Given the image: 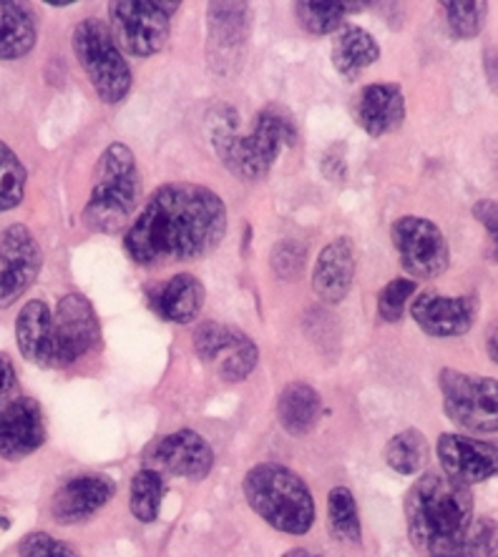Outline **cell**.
Instances as JSON below:
<instances>
[{"mask_svg": "<svg viewBox=\"0 0 498 557\" xmlns=\"http://www.w3.org/2000/svg\"><path fill=\"white\" fill-rule=\"evenodd\" d=\"M446 13V23L456 38H476L486 26L488 5L481 0H463V3H440Z\"/></svg>", "mask_w": 498, "mask_h": 557, "instance_id": "obj_31", "label": "cell"}, {"mask_svg": "<svg viewBox=\"0 0 498 557\" xmlns=\"http://www.w3.org/2000/svg\"><path fill=\"white\" fill-rule=\"evenodd\" d=\"M227 232V209L199 184H167L146 201L124 236V249L142 267L207 257Z\"/></svg>", "mask_w": 498, "mask_h": 557, "instance_id": "obj_1", "label": "cell"}, {"mask_svg": "<svg viewBox=\"0 0 498 557\" xmlns=\"http://www.w3.org/2000/svg\"><path fill=\"white\" fill-rule=\"evenodd\" d=\"M380 55V46L371 33L357 26H342L332 38V65L342 78L353 81Z\"/></svg>", "mask_w": 498, "mask_h": 557, "instance_id": "obj_22", "label": "cell"}, {"mask_svg": "<svg viewBox=\"0 0 498 557\" xmlns=\"http://www.w3.org/2000/svg\"><path fill=\"white\" fill-rule=\"evenodd\" d=\"M242 339L244 334L240 330L219 322H204L199 330L194 332V347H197L199 357L207 359V362L222 355H230Z\"/></svg>", "mask_w": 498, "mask_h": 557, "instance_id": "obj_32", "label": "cell"}, {"mask_svg": "<svg viewBox=\"0 0 498 557\" xmlns=\"http://www.w3.org/2000/svg\"><path fill=\"white\" fill-rule=\"evenodd\" d=\"M282 557H320V555H313L309 550H302V547H295V550L284 553Z\"/></svg>", "mask_w": 498, "mask_h": 557, "instance_id": "obj_39", "label": "cell"}, {"mask_svg": "<svg viewBox=\"0 0 498 557\" xmlns=\"http://www.w3.org/2000/svg\"><path fill=\"white\" fill-rule=\"evenodd\" d=\"M144 467L159 472L161 478L171 474V478L204 480L215 467V449L199 432L179 430L151 442L144 455Z\"/></svg>", "mask_w": 498, "mask_h": 557, "instance_id": "obj_11", "label": "cell"}, {"mask_svg": "<svg viewBox=\"0 0 498 557\" xmlns=\"http://www.w3.org/2000/svg\"><path fill=\"white\" fill-rule=\"evenodd\" d=\"M117 493L111 478L106 474H81L56 490L51 499V518L59 525H78L94 518L101 507Z\"/></svg>", "mask_w": 498, "mask_h": 557, "instance_id": "obj_16", "label": "cell"}, {"mask_svg": "<svg viewBox=\"0 0 498 557\" xmlns=\"http://www.w3.org/2000/svg\"><path fill=\"white\" fill-rule=\"evenodd\" d=\"M215 149L227 169L240 178H263L275 166L282 146L297 141V128L290 113L267 106L257 113L255 126L250 131L236 128V119H224L215 128Z\"/></svg>", "mask_w": 498, "mask_h": 557, "instance_id": "obj_3", "label": "cell"}, {"mask_svg": "<svg viewBox=\"0 0 498 557\" xmlns=\"http://www.w3.org/2000/svg\"><path fill=\"white\" fill-rule=\"evenodd\" d=\"M486 351H488V357H491V362L498 364V322L491 326V332H488Z\"/></svg>", "mask_w": 498, "mask_h": 557, "instance_id": "obj_38", "label": "cell"}, {"mask_svg": "<svg viewBox=\"0 0 498 557\" xmlns=\"http://www.w3.org/2000/svg\"><path fill=\"white\" fill-rule=\"evenodd\" d=\"M0 309L15 305L44 267V253L28 226L13 224L0 232Z\"/></svg>", "mask_w": 498, "mask_h": 557, "instance_id": "obj_10", "label": "cell"}, {"mask_svg": "<svg viewBox=\"0 0 498 557\" xmlns=\"http://www.w3.org/2000/svg\"><path fill=\"white\" fill-rule=\"evenodd\" d=\"M390 234H393L400 264L411 276L436 278L451 264V249H448L446 236L433 221L400 216Z\"/></svg>", "mask_w": 498, "mask_h": 557, "instance_id": "obj_9", "label": "cell"}, {"mask_svg": "<svg viewBox=\"0 0 498 557\" xmlns=\"http://www.w3.org/2000/svg\"><path fill=\"white\" fill-rule=\"evenodd\" d=\"M413 294H415V284L411 278H396V282H390L378 297L380 317L386 319V322H398V319L405 314V307Z\"/></svg>", "mask_w": 498, "mask_h": 557, "instance_id": "obj_35", "label": "cell"}, {"mask_svg": "<svg viewBox=\"0 0 498 557\" xmlns=\"http://www.w3.org/2000/svg\"><path fill=\"white\" fill-rule=\"evenodd\" d=\"M101 337L99 317L92 301L81 294H66L59 301L53 314V339H56V370H63L81 357L88 355Z\"/></svg>", "mask_w": 498, "mask_h": 557, "instance_id": "obj_12", "label": "cell"}, {"mask_svg": "<svg viewBox=\"0 0 498 557\" xmlns=\"http://www.w3.org/2000/svg\"><path fill=\"white\" fill-rule=\"evenodd\" d=\"M142 176L132 149L124 144H111L96 166L94 188L84 209L86 226L99 234L121 232L134 216Z\"/></svg>", "mask_w": 498, "mask_h": 557, "instance_id": "obj_5", "label": "cell"}, {"mask_svg": "<svg viewBox=\"0 0 498 557\" xmlns=\"http://www.w3.org/2000/svg\"><path fill=\"white\" fill-rule=\"evenodd\" d=\"M444 474L471 487L478 482L498 478V445L496 442L463 437V434H440L436 445Z\"/></svg>", "mask_w": 498, "mask_h": 557, "instance_id": "obj_13", "label": "cell"}, {"mask_svg": "<svg viewBox=\"0 0 498 557\" xmlns=\"http://www.w3.org/2000/svg\"><path fill=\"white\" fill-rule=\"evenodd\" d=\"M15 387H19V380H15V367L5 355H0V409L8 403H13Z\"/></svg>", "mask_w": 498, "mask_h": 557, "instance_id": "obj_37", "label": "cell"}, {"mask_svg": "<svg viewBox=\"0 0 498 557\" xmlns=\"http://www.w3.org/2000/svg\"><path fill=\"white\" fill-rule=\"evenodd\" d=\"M353 116L365 134L386 136L405 119V98L396 84L365 86L353 101Z\"/></svg>", "mask_w": 498, "mask_h": 557, "instance_id": "obj_17", "label": "cell"}, {"mask_svg": "<svg viewBox=\"0 0 498 557\" xmlns=\"http://www.w3.org/2000/svg\"><path fill=\"white\" fill-rule=\"evenodd\" d=\"M330 528L340 540L361 543V518H357L355 497L348 487H335L328 495Z\"/></svg>", "mask_w": 498, "mask_h": 557, "instance_id": "obj_30", "label": "cell"}, {"mask_svg": "<svg viewBox=\"0 0 498 557\" xmlns=\"http://www.w3.org/2000/svg\"><path fill=\"white\" fill-rule=\"evenodd\" d=\"M440 557H498V522L488 518L473 520L459 543Z\"/></svg>", "mask_w": 498, "mask_h": 557, "instance_id": "obj_28", "label": "cell"}, {"mask_svg": "<svg viewBox=\"0 0 498 557\" xmlns=\"http://www.w3.org/2000/svg\"><path fill=\"white\" fill-rule=\"evenodd\" d=\"M151 307L161 319L174 324H190L202 311L204 286L197 276L177 274L151 292Z\"/></svg>", "mask_w": 498, "mask_h": 557, "instance_id": "obj_20", "label": "cell"}, {"mask_svg": "<svg viewBox=\"0 0 498 557\" xmlns=\"http://www.w3.org/2000/svg\"><path fill=\"white\" fill-rule=\"evenodd\" d=\"M211 46L222 55L234 53L244 46L250 33V11L244 3H211L209 5Z\"/></svg>", "mask_w": 498, "mask_h": 557, "instance_id": "obj_24", "label": "cell"}, {"mask_svg": "<svg viewBox=\"0 0 498 557\" xmlns=\"http://www.w3.org/2000/svg\"><path fill=\"white\" fill-rule=\"evenodd\" d=\"M21 557H81L76 547L63 540L48 535V532H28L19 543Z\"/></svg>", "mask_w": 498, "mask_h": 557, "instance_id": "obj_34", "label": "cell"}, {"mask_svg": "<svg viewBox=\"0 0 498 557\" xmlns=\"http://www.w3.org/2000/svg\"><path fill=\"white\" fill-rule=\"evenodd\" d=\"M46 442V420L38 403L15 397L0 409V457L8 462L26 460Z\"/></svg>", "mask_w": 498, "mask_h": 557, "instance_id": "obj_15", "label": "cell"}, {"mask_svg": "<svg viewBox=\"0 0 498 557\" xmlns=\"http://www.w3.org/2000/svg\"><path fill=\"white\" fill-rule=\"evenodd\" d=\"M259 359V349L257 344L250 337H244L236 347L222 359L219 364V374H222L224 382H242L244 376H250V372L257 367Z\"/></svg>", "mask_w": 498, "mask_h": 557, "instance_id": "obj_33", "label": "cell"}, {"mask_svg": "<svg viewBox=\"0 0 498 557\" xmlns=\"http://www.w3.org/2000/svg\"><path fill=\"white\" fill-rule=\"evenodd\" d=\"M111 36L121 51L149 59L159 53L169 40V15L161 11L159 0H119L109 8Z\"/></svg>", "mask_w": 498, "mask_h": 557, "instance_id": "obj_8", "label": "cell"}, {"mask_svg": "<svg viewBox=\"0 0 498 557\" xmlns=\"http://www.w3.org/2000/svg\"><path fill=\"white\" fill-rule=\"evenodd\" d=\"M161 497H165V478L154 470H138L132 480V515L149 525L159 518Z\"/></svg>", "mask_w": 498, "mask_h": 557, "instance_id": "obj_27", "label": "cell"}, {"mask_svg": "<svg viewBox=\"0 0 498 557\" xmlns=\"http://www.w3.org/2000/svg\"><path fill=\"white\" fill-rule=\"evenodd\" d=\"M428 442L418 430H403L386 445V462L398 474H415L428 460Z\"/></svg>", "mask_w": 498, "mask_h": 557, "instance_id": "obj_26", "label": "cell"}, {"mask_svg": "<svg viewBox=\"0 0 498 557\" xmlns=\"http://www.w3.org/2000/svg\"><path fill=\"white\" fill-rule=\"evenodd\" d=\"M405 522L423 555H446L473 525L471 490L444 472L421 474L405 495Z\"/></svg>", "mask_w": 498, "mask_h": 557, "instance_id": "obj_2", "label": "cell"}, {"mask_svg": "<svg viewBox=\"0 0 498 557\" xmlns=\"http://www.w3.org/2000/svg\"><path fill=\"white\" fill-rule=\"evenodd\" d=\"M365 3H317V0H302L295 5L300 28L309 36H330L345 26V15L363 11Z\"/></svg>", "mask_w": 498, "mask_h": 557, "instance_id": "obj_25", "label": "cell"}, {"mask_svg": "<svg viewBox=\"0 0 498 557\" xmlns=\"http://www.w3.org/2000/svg\"><path fill=\"white\" fill-rule=\"evenodd\" d=\"M473 216L488 232V239H491V259L498 261V201H476L473 203Z\"/></svg>", "mask_w": 498, "mask_h": 557, "instance_id": "obj_36", "label": "cell"}, {"mask_svg": "<svg viewBox=\"0 0 498 557\" xmlns=\"http://www.w3.org/2000/svg\"><path fill=\"white\" fill-rule=\"evenodd\" d=\"M38 38L36 18L28 5L0 0V61L23 59L34 51Z\"/></svg>", "mask_w": 498, "mask_h": 557, "instance_id": "obj_21", "label": "cell"}, {"mask_svg": "<svg viewBox=\"0 0 498 557\" xmlns=\"http://www.w3.org/2000/svg\"><path fill=\"white\" fill-rule=\"evenodd\" d=\"M438 384L448 420L469 432H498V380L444 370Z\"/></svg>", "mask_w": 498, "mask_h": 557, "instance_id": "obj_7", "label": "cell"}, {"mask_svg": "<svg viewBox=\"0 0 498 557\" xmlns=\"http://www.w3.org/2000/svg\"><path fill=\"white\" fill-rule=\"evenodd\" d=\"M0 528H8V522L3 518H0Z\"/></svg>", "mask_w": 498, "mask_h": 557, "instance_id": "obj_40", "label": "cell"}, {"mask_svg": "<svg viewBox=\"0 0 498 557\" xmlns=\"http://www.w3.org/2000/svg\"><path fill=\"white\" fill-rule=\"evenodd\" d=\"M73 53L104 103L124 101L132 91V69L106 23L81 21L73 28Z\"/></svg>", "mask_w": 498, "mask_h": 557, "instance_id": "obj_6", "label": "cell"}, {"mask_svg": "<svg viewBox=\"0 0 498 557\" xmlns=\"http://www.w3.org/2000/svg\"><path fill=\"white\" fill-rule=\"evenodd\" d=\"M355 276V251L345 236L330 242L317 257L313 272V289L328 305H338L348 297Z\"/></svg>", "mask_w": 498, "mask_h": 557, "instance_id": "obj_19", "label": "cell"}, {"mask_svg": "<svg viewBox=\"0 0 498 557\" xmlns=\"http://www.w3.org/2000/svg\"><path fill=\"white\" fill-rule=\"evenodd\" d=\"M15 342L21 355L31 364L56 370V339H53V311L46 301L31 299L15 319Z\"/></svg>", "mask_w": 498, "mask_h": 557, "instance_id": "obj_18", "label": "cell"}, {"mask_svg": "<svg viewBox=\"0 0 498 557\" xmlns=\"http://www.w3.org/2000/svg\"><path fill=\"white\" fill-rule=\"evenodd\" d=\"M411 317L430 337H461L478 317L476 297H444L438 292H423L413 299Z\"/></svg>", "mask_w": 498, "mask_h": 557, "instance_id": "obj_14", "label": "cell"}, {"mask_svg": "<svg viewBox=\"0 0 498 557\" xmlns=\"http://www.w3.org/2000/svg\"><path fill=\"white\" fill-rule=\"evenodd\" d=\"M242 493L247 505L269 528L305 535L315 525V499L305 480L290 467L263 462L244 474Z\"/></svg>", "mask_w": 498, "mask_h": 557, "instance_id": "obj_4", "label": "cell"}, {"mask_svg": "<svg viewBox=\"0 0 498 557\" xmlns=\"http://www.w3.org/2000/svg\"><path fill=\"white\" fill-rule=\"evenodd\" d=\"M320 395L315 387H309L305 382H292L282 389L280 399H277V417L284 432L302 437L315 428L320 420Z\"/></svg>", "mask_w": 498, "mask_h": 557, "instance_id": "obj_23", "label": "cell"}, {"mask_svg": "<svg viewBox=\"0 0 498 557\" xmlns=\"http://www.w3.org/2000/svg\"><path fill=\"white\" fill-rule=\"evenodd\" d=\"M26 194V169L11 146L0 141V214L11 211Z\"/></svg>", "mask_w": 498, "mask_h": 557, "instance_id": "obj_29", "label": "cell"}]
</instances>
